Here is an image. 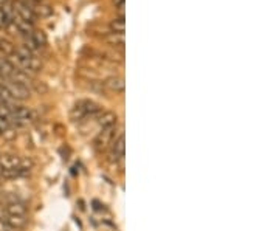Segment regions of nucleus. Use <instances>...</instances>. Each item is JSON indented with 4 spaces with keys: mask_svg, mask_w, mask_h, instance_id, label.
I'll list each match as a JSON object with an SVG mask.
<instances>
[{
    "mask_svg": "<svg viewBox=\"0 0 279 231\" xmlns=\"http://www.w3.org/2000/svg\"><path fill=\"white\" fill-rule=\"evenodd\" d=\"M31 10L35 13V16H39V17H48L53 14L52 5L44 2V0H37L35 5H31Z\"/></svg>",
    "mask_w": 279,
    "mask_h": 231,
    "instance_id": "0eeeda50",
    "label": "nucleus"
},
{
    "mask_svg": "<svg viewBox=\"0 0 279 231\" xmlns=\"http://www.w3.org/2000/svg\"><path fill=\"white\" fill-rule=\"evenodd\" d=\"M5 224L11 230H20L27 225V216H8L5 219Z\"/></svg>",
    "mask_w": 279,
    "mask_h": 231,
    "instance_id": "9b49d317",
    "label": "nucleus"
},
{
    "mask_svg": "<svg viewBox=\"0 0 279 231\" xmlns=\"http://www.w3.org/2000/svg\"><path fill=\"white\" fill-rule=\"evenodd\" d=\"M16 72V67L8 61V59H0V79L3 81H10L11 76Z\"/></svg>",
    "mask_w": 279,
    "mask_h": 231,
    "instance_id": "1a4fd4ad",
    "label": "nucleus"
},
{
    "mask_svg": "<svg viewBox=\"0 0 279 231\" xmlns=\"http://www.w3.org/2000/svg\"><path fill=\"white\" fill-rule=\"evenodd\" d=\"M111 30L112 33H116V34H123L124 30H126V22H124V16H120L113 19L111 22Z\"/></svg>",
    "mask_w": 279,
    "mask_h": 231,
    "instance_id": "4468645a",
    "label": "nucleus"
},
{
    "mask_svg": "<svg viewBox=\"0 0 279 231\" xmlns=\"http://www.w3.org/2000/svg\"><path fill=\"white\" fill-rule=\"evenodd\" d=\"M98 124L101 129H111V127H115L116 126V121H118V116L116 114L113 112H103L99 116H98Z\"/></svg>",
    "mask_w": 279,
    "mask_h": 231,
    "instance_id": "423d86ee",
    "label": "nucleus"
},
{
    "mask_svg": "<svg viewBox=\"0 0 279 231\" xmlns=\"http://www.w3.org/2000/svg\"><path fill=\"white\" fill-rule=\"evenodd\" d=\"M30 38L35 40V44L42 48V47H45L47 45V34L44 31H39V30H33L30 33Z\"/></svg>",
    "mask_w": 279,
    "mask_h": 231,
    "instance_id": "ddd939ff",
    "label": "nucleus"
},
{
    "mask_svg": "<svg viewBox=\"0 0 279 231\" xmlns=\"http://www.w3.org/2000/svg\"><path fill=\"white\" fill-rule=\"evenodd\" d=\"M113 136H115L113 127H111V129H103L96 135V138L93 140V146H95L96 151H106L112 144Z\"/></svg>",
    "mask_w": 279,
    "mask_h": 231,
    "instance_id": "7ed1b4c3",
    "label": "nucleus"
},
{
    "mask_svg": "<svg viewBox=\"0 0 279 231\" xmlns=\"http://www.w3.org/2000/svg\"><path fill=\"white\" fill-rule=\"evenodd\" d=\"M99 112H101V107L96 104V102L86 99V101H79L78 104L72 109V118L74 121H81V119L87 118V116H93Z\"/></svg>",
    "mask_w": 279,
    "mask_h": 231,
    "instance_id": "f257e3e1",
    "label": "nucleus"
},
{
    "mask_svg": "<svg viewBox=\"0 0 279 231\" xmlns=\"http://www.w3.org/2000/svg\"><path fill=\"white\" fill-rule=\"evenodd\" d=\"M0 231H11V228L8 227V225L5 224V222L0 220Z\"/></svg>",
    "mask_w": 279,
    "mask_h": 231,
    "instance_id": "a211bd4d",
    "label": "nucleus"
},
{
    "mask_svg": "<svg viewBox=\"0 0 279 231\" xmlns=\"http://www.w3.org/2000/svg\"><path fill=\"white\" fill-rule=\"evenodd\" d=\"M8 217V214H6V210H5V205H2L0 203V220L2 222H5V219Z\"/></svg>",
    "mask_w": 279,
    "mask_h": 231,
    "instance_id": "f3484780",
    "label": "nucleus"
},
{
    "mask_svg": "<svg viewBox=\"0 0 279 231\" xmlns=\"http://www.w3.org/2000/svg\"><path fill=\"white\" fill-rule=\"evenodd\" d=\"M6 214L8 216H27V205L22 200H14V202H8L3 203Z\"/></svg>",
    "mask_w": 279,
    "mask_h": 231,
    "instance_id": "20e7f679",
    "label": "nucleus"
},
{
    "mask_svg": "<svg viewBox=\"0 0 279 231\" xmlns=\"http://www.w3.org/2000/svg\"><path fill=\"white\" fill-rule=\"evenodd\" d=\"M124 151H126V140H124V135L121 134L113 143V151H112V155L115 160H121L124 157Z\"/></svg>",
    "mask_w": 279,
    "mask_h": 231,
    "instance_id": "9d476101",
    "label": "nucleus"
},
{
    "mask_svg": "<svg viewBox=\"0 0 279 231\" xmlns=\"http://www.w3.org/2000/svg\"><path fill=\"white\" fill-rule=\"evenodd\" d=\"M0 166L3 168V171L19 168L20 166V157L14 155V154H3V155H0Z\"/></svg>",
    "mask_w": 279,
    "mask_h": 231,
    "instance_id": "39448f33",
    "label": "nucleus"
},
{
    "mask_svg": "<svg viewBox=\"0 0 279 231\" xmlns=\"http://www.w3.org/2000/svg\"><path fill=\"white\" fill-rule=\"evenodd\" d=\"M0 59H3V58H2V56H0Z\"/></svg>",
    "mask_w": 279,
    "mask_h": 231,
    "instance_id": "aec40b11",
    "label": "nucleus"
},
{
    "mask_svg": "<svg viewBox=\"0 0 279 231\" xmlns=\"http://www.w3.org/2000/svg\"><path fill=\"white\" fill-rule=\"evenodd\" d=\"M3 85L6 87L8 93L11 95V98L18 102V101H25V99H28L31 96V90L28 87H25V85L22 84H18V82H14V81H5Z\"/></svg>",
    "mask_w": 279,
    "mask_h": 231,
    "instance_id": "f03ea898",
    "label": "nucleus"
},
{
    "mask_svg": "<svg viewBox=\"0 0 279 231\" xmlns=\"http://www.w3.org/2000/svg\"><path fill=\"white\" fill-rule=\"evenodd\" d=\"M14 51H16V47L11 40H8L5 38H0V56L8 59L14 53Z\"/></svg>",
    "mask_w": 279,
    "mask_h": 231,
    "instance_id": "f8f14e48",
    "label": "nucleus"
},
{
    "mask_svg": "<svg viewBox=\"0 0 279 231\" xmlns=\"http://www.w3.org/2000/svg\"><path fill=\"white\" fill-rule=\"evenodd\" d=\"M2 173H3V168H2V166H0V175H2Z\"/></svg>",
    "mask_w": 279,
    "mask_h": 231,
    "instance_id": "6ab92c4d",
    "label": "nucleus"
},
{
    "mask_svg": "<svg viewBox=\"0 0 279 231\" xmlns=\"http://www.w3.org/2000/svg\"><path fill=\"white\" fill-rule=\"evenodd\" d=\"M106 40H107L112 47H118V48H123V47H124V36H123V34L111 33V34H109V36L106 38Z\"/></svg>",
    "mask_w": 279,
    "mask_h": 231,
    "instance_id": "2eb2a0df",
    "label": "nucleus"
},
{
    "mask_svg": "<svg viewBox=\"0 0 279 231\" xmlns=\"http://www.w3.org/2000/svg\"><path fill=\"white\" fill-rule=\"evenodd\" d=\"M104 85L112 92H116V93H123L124 92V79L121 78V76H111V78H107Z\"/></svg>",
    "mask_w": 279,
    "mask_h": 231,
    "instance_id": "6e6552de",
    "label": "nucleus"
},
{
    "mask_svg": "<svg viewBox=\"0 0 279 231\" xmlns=\"http://www.w3.org/2000/svg\"><path fill=\"white\" fill-rule=\"evenodd\" d=\"M11 127V123H10V119L5 118V116H0V136L3 135V132L6 129H10Z\"/></svg>",
    "mask_w": 279,
    "mask_h": 231,
    "instance_id": "dca6fc26",
    "label": "nucleus"
}]
</instances>
